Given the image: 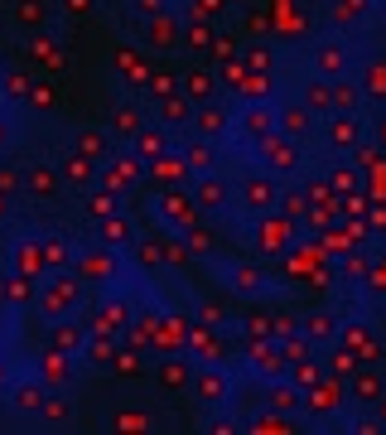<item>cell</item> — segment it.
I'll return each mask as SVG.
<instances>
[{
	"label": "cell",
	"mask_w": 386,
	"mask_h": 435,
	"mask_svg": "<svg viewBox=\"0 0 386 435\" xmlns=\"http://www.w3.org/2000/svg\"><path fill=\"white\" fill-rule=\"evenodd\" d=\"M5 305H10V276L0 271V310H5Z\"/></svg>",
	"instance_id": "obj_46"
},
{
	"label": "cell",
	"mask_w": 386,
	"mask_h": 435,
	"mask_svg": "<svg viewBox=\"0 0 386 435\" xmlns=\"http://www.w3.org/2000/svg\"><path fill=\"white\" fill-rule=\"evenodd\" d=\"M111 140H116V136H111V131H101V126H78V131H73V150L92 155L96 165L111 155Z\"/></svg>",
	"instance_id": "obj_8"
},
{
	"label": "cell",
	"mask_w": 386,
	"mask_h": 435,
	"mask_svg": "<svg viewBox=\"0 0 386 435\" xmlns=\"http://www.w3.org/2000/svg\"><path fill=\"white\" fill-rule=\"evenodd\" d=\"M58 170H63V184H73V189H96V160L92 155H83V150H63V160H58Z\"/></svg>",
	"instance_id": "obj_6"
},
{
	"label": "cell",
	"mask_w": 386,
	"mask_h": 435,
	"mask_svg": "<svg viewBox=\"0 0 386 435\" xmlns=\"http://www.w3.org/2000/svg\"><path fill=\"white\" fill-rule=\"evenodd\" d=\"M49 348H58V353H83L87 348V325L78 320V315H63V320H53V329H49Z\"/></svg>",
	"instance_id": "obj_5"
},
{
	"label": "cell",
	"mask_w": 386,
	"mask_h": 435,
	"mask_svg": "<svg viewBox=\"0 0 386 435\" xmlns=\"http://www.w3.org/2000/svg\"><path fill=\"white\" fill-rule=\"evenodd\" d=\"M353 392H358L362 402H382V382H377V377H358V387H353Z\"/></svg>",
	"instance_id": "obj_37"
},
{
	"label": "cell",
	"mask_w": 386,
	"mask_h": 435,
	"mask_svg": "<svg viewBox=\"0 0 386 435\" xmlns=\"http://www.w3.org/2000/svg\"><path fill=\"white\" fill-rule=\"evenodd\" d=\"M193 126H198V136H203V140H212V136H222V131H227V111H222V107H203L198 116H193Z\"/></svg>",
	"instance_id": "obj_22"
},
{
	"label": "cell",
	"mask_w": 386,
	"mask_h": 435,
	"mask_svg": "<svg viewBox=\"0 0 386 435\" xmlns=\"http://www.w3.org/2000/svg\"><path fill=\"white\" fill-rule=\"evenodd\" d=\"M140 126H145V116H140L135 107H116V111H111V136L135 140V136H140Z\"/></svg>",
	"instance_id": "obj_16"
},
{
	"label": "cell",
	"mask_w": 386,
	"mask_h": 435,
	"mask_svg": "<svg viewBox=\"0 0 386 435\" xmlns=\"http://www.w3.org/2000/svg\"><path fill=\"white\" fill-rule=\"evenodd\" d=\"M24 194H34V199H58L63 194V170L53 165V160H29L24 165Z\"/></svg>",
	"instance_id": "obj_3"
},
{
	"label": "cell",
	"mask_w": 386,
	"mask_h": 435,
	"mask_svg": "<svg viewBox=\"0 0 386 435\" xmlns=\"http://www.w3.org/2000/svg\"><path fill=\"white\" fill-rule=\"evenodd\" d=\"M63 10H68V15H87V10H92V0H63Z\"/></svg>",
	"instance_id": "obj_45"
},
{
	"label": "cell",
	"mask_w": 386,
	"mask_h": 435,
	"mask_svg": "<svg viewBox=\"0 0 386 435\" xmlns=\"http://www.w3.org/2000/svg\"><path fill=\"white\" fill-rule=\"evenodd\" d=\"M5 392H10V407H15L19 416H34V421H39V411H44V392H49L44 377H15Z\"/></svg>",
	"instance_id": "obj_4"
},
{
	"label": "cell",
	"mask_w": 386,
	"mask_h": 435,
	"mask_svg": "<svg viewBox=\"0 0 386 435\" xmlns=\"http://www.w3.org/2000/svg\"><path fill=\"white\" fill-rule=\"evenodd\" d=\"M0 218H5V194H0Z\"/></svg>",
	"instance_id": "obj_48"
},
{
	"label": "cell",
	"mask_w": 386,
	"mask_h": 435,
	"mask_svg": "<svg viewBox=\"0 0 386 435\" xmlns=\"http://www.w3.org/2000/svg\"><path fill=\"white\" fill-rule=\"evenodd\" d=\"M304 102H309V111H328V107H333V88L319 78V83H309V88H304Z\"/></svg>",
	"instance_id": "obj_27"
},
{
	"label": "cell",
	"mask_w": 386,
	"mask_h": 435,
	"mask_svg": "<svg viewBox=\"0 0 386 435\" xmlns=\"http://www.w3.org/2000/svg\"><path fill=\"white\" fill-rule=\"evenodd\" d=\"M309 334H314V338H333V334H338V325H333L328 315H309Z\"/></svg>",
	"instance_id": "obj_36"
},
{
	"label": "cell",
	"mask_w": 386,
	"mask_h": 435,
	"mask_svg": "<svg viewBox=\"0 0 386 435\" xmlns=\"http://www.w3.org/2000/svg\"><path fill=\"white\" fill-rule=\"evenodd\" d=\"M0 194H5V199L24 194V170H15V165H0Z\"/></svg>",
	"instance_id": "obj_30"
},
{
	"label": "cell",
	"mask_w": 386,
	"mask_h": 435,
	"mask_svg": "<svg viewBox=\"0 0 386 435\" xmlns=\"http://www.w3.org/2000/svg\"><path fill=\"white\" fill-rule=\"evenodd\" d=\"M193 392H198L203 402H222V397H227V377L212 372V368H203V372L193 377Z\"/></svg>",
	"instance_id": "obj_19"
},
{
	"label": "cell",
	"mask_w": 386,
	"mask_h": 435,
	"mask_svg": "<svg viewBox=\"0 0 386 435\" xmlns=\"http://www.w3.org/2000/svg\"><path fill=\"white\" fill-rule=\"evenodd\" d=\"M343 73H348V54H343L338 44H324V49H319V78H333V83H338Z\"/></svg>",
	"instance_id": "obj_17"
},
{
	"label": "cell",
	"mask_w": 386,
	"mask_h": 435,
	"mask_svg": "<svg viewBox=\"0 0 386 435\" xmlns=\"http://www.w3.org/2000/svg\"><path fill=\"white\" fill-rule=\"evenodd\" d=\"M121 213V204H116V189H87V218L101 222V218Z\"/></svg>",
	"instance_id": "obj_20"
},
{
	"label": "cell",
	"mask_w": 386,
	"mask_h": 435,
	"mask_svg": "<svg viewBox=\"0 0 386 435\" xmlns=\"http://www.w3.org/2000/svg\"><path fill=\"white\" fill-rule=\"evenodd\" d=\"M382 421H386V397H382Z\"/></svg>",
	"instance_id": "obj_49"
},
{
	"label": "cell",
	"mask_w": 386,
	"mask_h": 435,
	"mask_svg": "<svg viewBox=\"0 0 386 435\" xmlns=\"http://www.w3.org/2000/svg\"><path fill=\"white\" fill-rule=\"evenodd\" d=\"M39 377H44L49 387H63V382L73 377V368H68V353H58V348H44V358H39Z\"/></svg>",
	"instance_id": "obj_13"
},
{
	"label": "cell",
	"mask_w": 386,
	"mask_h": 435,
	"mask_svg": "<svg viewBox=\"0 0 386 435\" xmlns=\"http://www.w3.org/2000/svg\"><path fill=\"white\" fill-rule=\"evenodd\" d=\"M333 102H338V107H343V111H353V107H358V88L338 78V83H333Z\"/></svg>",
	"instance_id": "obj_34"
},
{
	"label": "cell",
	"mask_w": 386,
	"mask_h": 435,
	"mask_svg": "<svg viewBox=\"0 0 386 435\" xmlns=\"http://www.w3.org/2000/svg\"><path fill=\"white\" fill-rule=\"evenodd\" d=\"M280 131H285L290 140H294V136H304V131H309V107H290L285 116H280Z\"/></svg>",
	"instance_id": "obj_28"
},
{
	"label": "cell",
	"mask_w": 386,
	"mask_h": 435,
	"mask_svg": "<svg viewBox=\"0 0 386 435\" xmlns=\"http://www.w3.org/2000/svg\"><path fill=\"white\" fill-rule=\"evenodd\" d=\"M44 266L49 271H73V256H68V247L58 237H44Z\"/></svg>",
	"instance_id": "obj_24"
},
{
	"label": "cell",
	"mask_w": 386,
	"mask_h": 435,
	"mask_svg": "<svg viewBox=\"0 0 386 435\" xmlns=\"http://www.w3.org/2000/svg\"><path fill=\"white\" fill-rule=\"evenodd\" d=\"M189 97H212V78L208 73H189Z\"/></svg>",
	"instance_id": "obj_41"
},
{
	"label": "cell",
	"mask_w": 386,
	"mask_h": 435,
	"mask_svg": "<svg viewBox=\"0 0 386 435\" xmlns=\"http://www.w3.org/2000/svg\"><path fill=\"white\" fill-rule=\"evenodd\" d=\"M0 78H5V68H0Z\"/></svg>",
	"instance_id": "obj_50"
},
{
	"label": "cell",
	"mask_w": 386,
	"mask_h": 435,
	"mask_svg": "<svg viewBox=\"0 0 386 435\" xmlns=\"http://www.w3.org/2000/svg\"><path fill=\"white\" fill-rule=\"evenodd\" d=\"M39 421H44V426H68V421H73V407H68V397H63L58 387L44 392V411H39Z\"/></svg>",
	"instance_id": "obj_15"
},
{
	"label": "cell",
	"mask_w": 386,
	"mask_h": 435,
	"mask_svg": "<svg viewBox=\"0 0 386 435\" xmlns=\"http://www.w3.org/2000/svg\"><path fill=\"white\" fill-rule=\"evenodd\" d=\"M266 170H294L299 165V150H294V140L290 136H266Z\"/></svg>",
	"instance_id": "obj_9"
},
{
	"label": "cell",
	"mask_w": 386,
	"mask_h": 435,
	"mask_svg": "<svg viewBox=\"0 0 386 435\" xmlns=\"http://www.w3.org/2000/svg\"><path fill=\"white\" fill-rule=\"evenodd\" d=\"M174 34H179V19L165 10V15H155V19H145V44L150 49H169L174 44Z\"/></svg>",
	"instance_id": "obj_11"
},
{
	"label": "cell",
	"mask_w": 386,
	"mask_h": 435,
	"mask_svg": "<svg viewBox=\"0 0 386 435\" xmlns=\"http://www.w3.org/2000/svg\"><path fill=\"white\" fill-rule=\"evenodd\" d=\"M10 382H15V372H10V363H0V392H5Z\"/></svg>",
	"instance_id": "obj_47"
},
{
	"label": "cell",
	"mask_w": 386,
	"mask_h": 435,
	"mask_svg": "<svg viewBox=\"0 0 386 435\" xmlns=\"http://www.w3.org/2000/svg\"><path fill=\"white\" fill-rule=\"evenodd\" d=\"M246 131H261V136H271V111H266V107L246 111Z\"/></svg>",
	"instance_id": "obj_40"
},
{
	"label": "cell",
	"mask_w": 386,
	"mask_h": 435,
	"mask_svg": "<svg viewBox=\"0 0 386 435\" xmlns=\"http://www.w3.org/2000/svg\"><path fill=\"white\" fill-rule=\"evenodd\" d=\"M193 204H198V208H222V204H227V184H222L217 174H198V184H193Z\"/></svg>",
	"instance_id": "obj_12"
},
{
	"label": "cell",
	"mask_w": 386,
	"mask_h": 435,
	"mask_svg": "<svg viewBox=\"0 0 386 435\" xmlns=\"http://www.w3.org/2000/svg\"><path fill=\"white\" fill-rule=\"evenodd\" d=\"M29 107L34 111H53V83H34V88H29Z\"/></svg>",
	"instance_id": "obj_32"
},
{
	"label": "cell",
	"mask_w": 386,
	"mask_h": 435,
	"mask_svg": "<svg viewBox=\"0 0 386 435\" xmlns=\"http://www.w3.org/2000/svg\"><path fill=\"white\" fill-rule=\"evenodd\" d=\"M367 92L386 97V68H367Z\"/></svg>",
	"instance_id": "obj_42"
},
{
	"label": "cell",
	"mask_w": 386,
	"mask_h": 435,
	"mask_svg": "<svg viewBox=\"0 0 386 435\" xmlns=\"http://www.w3.org/2000/svg\"><path fill=\"white\" fill-rule=\"evenodd\" d=\"M87 300V286L78 271H49L44 276V290H39V310L49 320H63V315H78Z\"/></svg>",
	"instance_id": "obj_1"
},
{
	"label": "cell",
	"mask_w": 386,
	"mask_h": 435,
	"mask_svg": "<svg viewBox=\"0 0 386 435\" xmlns=\"http://www.w3.org/2000/svg\"><path fill=\"white\" fill-rule=\"evenodd\" d=\"M116 252L111 247H87V252H78L73 256V271L83 276V286H111L116 281Z\"/></svg>",
	"instance_id": "obj_2"
},
{
	"label": "cell",
	"mask_w": 386,
	"mask_h": 435,
	"mask_svg": "<svg viewBox=\"0 0 386 435\" xmlns=\"http://www.w3.org/2000/svg\"><path fill=\"white\" fill-rule=\"evenodd\" d=\"M131 150H135V160H165L169 155V131L165 126H140V136L131 140Z\"/></svg>",
	"instance_id": "obj_7"
},
{
	"label": "cell",
	"mask_w": 386,
	"mask_h": 435,
	"mask_svg": "<svg viewBox=\"0 0 386 435\" xmlns=\"http://www.w3.org/2000/svg\"><path fill=\"white\" fill-rule=\"evenodd\" d=\"M242 194H246V208H256V213H266V208L276 204V184H271V179H246Z\"/></svg>",
	"instance_id": "obj_18"
},
{
	"label": "cell",
	"mask_w": 386,
	"mask_h": 435,
	"mask_svg": "<svg viewBox=\"0 0 386 435\" xmlns=\"http://www.w3.org/2000/svg\"><path fill=\"white\" fill-rule=\"evenodd\" d=\"M189 242H193V252H212V237L203 227H189Z\"/></svg>",
	"instance_id": "obj_44"
},
{
	"label": "cell",
	"mask_w": 386,
	"mask_h": 435,
	"mask_svg": "<svg viewBox=\"0 0 386 435\" xmlns=\"http://www.w3.org/2000/svg\"><path fill=\"white\" fill-rule=\"evenodd\" d=\"M111 426H116V431H145V416H135V411H116Z\"/></svg>",
	"instance_id": "obj_38"
},
{
	"label": "cell",
	"mask_w": 386,
	"mask_h": 435,
	"mask_svg": "<svg viewBox=\"0 0 386 435\" xmlns=\"http://www.w3.org/2000/svg\"><path fill=\"white\" fill-rule=\"evenodd\" d=\"M96 232H101V247H111V252H121V247H131L135 237H131V222L121 213H111V218H101L96 222Z\"/></svg>",
	"instance_id": "obj_14"
},
{
	"label": "cell",
	"mask_w": 386,
	"mask_h": 435,
	"mask_svg": "<svg viewBox=\"0 0 386 435\" xmlns=\"http://www.w3.org/2000/svg\"><path fill=\"white\" fill-rule=\"evenodd\" d=\"M101 310H106V315H101V320H96V325L106 329V334H111V329H121V325H126V305H121V300H106V305H101Z\"/></svg>",
	"instance_id": "obj_33"
},
{
	"label": "cell",
	"mask_w": 386,
	"mask_h": 435,
	"mask_svg": "<svg viewBox=\"0 0 386 435\" xmlns=\"http://www.w3.org/2000/svg\"><path fill=\"white\" fill-rule=\"evenodd\" d=\"M29 295H34V286L19 281V276H10V300H29Z\"/></svg>",
	"instance_id": "obj_43"
},
{
	"label": "cell",
	"mask_w": 386,
	"mask_h": 435,
	"mask_svg": "<svg viewBox=\"0 0 386 435\" xmlns=\"http://www.w3.org/2000/svg\"><path fill=\"white\" fill-rule=\"evenodd\" d=\"M135 256H140L145 266H160V261H165V247H160V242H135Z\"/></svg>",
	"instance_id": "obj_35"
},
{
	"label": "cell",
	"mask_w": 386,
	"mask_h": 435,
	"mask_svg": "<svg viewBox=\"0 0 386 435\" xmlns=\"http://www.w3.org/2000/svg\"><path fill=\"white\" fill-rule=\"evenodd\" d=\"M10 15H15V24H24V29L44 34V24H49V0H15V5H10Z\"/></svg>",
	"instance_id": "obj_10"
},
{
	"label": "cell",
	"mask_w": 386,
	"mask_h": 435,
	"mask_svg": "<svg viewBox=\"0 0 386 435\" xmlns=\"http://www.w3.org/2000/svg\"><path fill=\"white\" fill-rule=\"evenodd\" d=\"M160 382H165V392H179V387H189V382H193L189 363H179V358H165V363H160Z\"/></svg>",
	"instance_id": "obj_21"
},
{
	"label": "cell",
	"mask_w": 386,
	"mask_h": 435,
	"mask_svg": "<svg viewBox=\"0 0 386 435\" xmlns=\"http://www.w3.org/2000/svg\"><path fill=\"white\" fill-rule=\"evenodd\" d=\"M131 5H135V15H140V19H155V15H165V10H169V0H131Z\"/></svg>",
	"instance_id": "obj_39"
},
{
	"label": "cell",
	"mask_w": 386,
	"mask_h": 435,
	"mask_svg": "<svg viewBox=\"0 0 386 435\" xmlns=\"http://www.w3.org/2000/svg\"><path fill=\"white\" fill-rule=\"evenodd\" d=\"M160 213H165V222H193L189 199H174V194H165V199H160Z\"/></svg>",
	"instance_id": "obj_26"
},
{
	"label": "cell",
	"mask_w": 386,
	"mask_h": 435,
	"mask_svg": "<svg viewBox=\"0 0 386 435\" xmlns=\"http://www.w3.org/2000/svg\"><path fill=\"white\" fill-rule=\"evenodd\" d=\"M160 121H165V126H184V121H193L189 102H184V97H165V102H160Z\"/></svg>",
	"instance_id": "obj_25"
},
{
	"label": "cell",
	"mask_w": 386,
	"mask_h": 435,
	"mask_svg": "<svg viewBox=\"0 0 386 435\" xmlns=\"http://www.w3.org/2000/svg\"><path fill=\"white\" fill-rule=\"evenodd\" d=\"M271 407H276V411H294V407H299V387L276 382V387H271Z\"/></svg>",
	"instance_id": "obj_29"
},
{
	"label": "cell",
	"mask_w": 386,
	"mask_h": 435,
	"mask_svg": "<svg viewBox=\"0 0 386 435\" xmlns=\"http://www.w3.org/2000/svg\"><path fill=\"white\" fill-rule=\"evenodd\" d=\"M184 160H189L193 170H203V174H208V165H212V145H208V140L198 136V140H193L189 150H184Z\"/></svg>",
	"instance_id": "obj_31"
},
{
	"label": "cell",
	"mask_w": 386,
	"mask_h": 435,
	"mask_svg": "<svg viewBox=\"0 0 386 435\" xmlns=\"http://www.w3.org/2000/svg\"><path fill=\"white\" fill-rule=\"evenodd\" d=\"M29 88H34V78H29V73H5V78H0L5 102H29Z\"/></svg>",
	"instance_id": "obj_23"
}]
</instances>
